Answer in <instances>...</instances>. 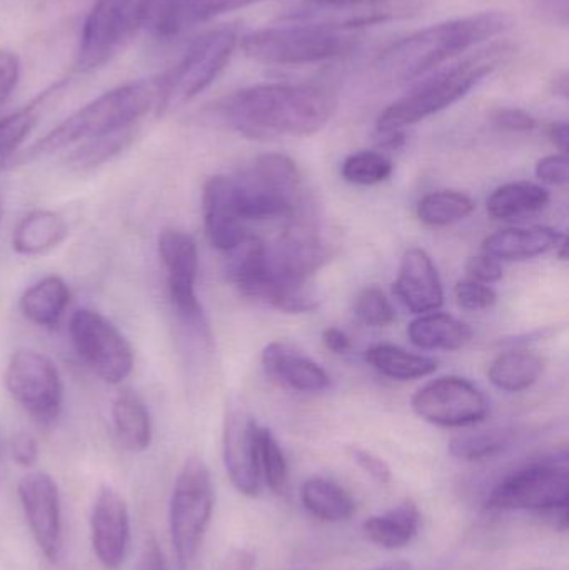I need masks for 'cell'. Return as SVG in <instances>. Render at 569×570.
<instances>
[{
  "label": "cell",
  "mask_w": 569,
  "mask_h": 570,
  "mask_svg": "<svg viewBox=\"0 0 569 570\" xmlns=\"http://www.w3.org/2000/svg\"><path fill=\"white\" fill-rule=\"evenodd\" d=\"M239 42V32L234 27H219L194 40L179 63L160 77L163 90L156 112L159 116L174 112L213 86Z\"/></svg>",
  "instance_id": "52a82bcc"
},
{
  "label": "cell",
  "mask_w": 569,
  "mask_h": 570,
  "mask_svg": "<svg viewBox=\"0 0 569 570\" xmlns=\"http://www.w3.org/2000/svg\"><path fill=\"white\" fill-rule=\"evenodd\" d=\"M226 274L230 283L246 297L271 304L276 294V281L271 269L267 244L257 237L247 236L239 246L226 253Z\"/></svg>",
  "instance_id": "7402d4cb"
},
{
  "label": "cell",
  "mask_w": 569,
  "mask_h": 570,
  "mask_svg": "<svg viewBox=\"0 0 569 570\" xmlns=\"http://www.w3.org/2000/svg\"><path fill=\"white\" fill-rule=\"evenodd\" d=\"M266 374L283 387L296 392L326 391L331 379L313 358L284 341L271 342L263 351Z\"/></svg>",
  "instance_id": "44dd1931"
},
{
  "label": "cell",
  "mask_w": 569,
  "mask_h": 570,
  "mask_svg": "<svg viewBox=\"0 0 569 570\" xmlns=\"http://www.w3.org/2000/svg\"><path fill=\"white\" fill-rule=\"evenodd\" d=\"M256 2L261 0H153L149 20L160 37H174Z\"/></svg>",
  "instance_id": "603a6c76"
},
{
  "label": "cell",
  "mask_w": 569,
  "mask_h": 570,
  "mask_svg": "<svg viewBox=\"0 0 569 570\" xmlns=\"http://www.w3.org/2000/svg\"><path fill=\"white\" fill-rule=\"evenodd\" d=\"M39 106L40 100H33L29 106L0 119V169L12 163L17 150L32 132L39 120Z\"/></svg>",
  "instance_id": "8d00e7d4"
},
{
  "label": "cell",
  "mask_w": 569,
  "mask_h": 570,
  "mask_svg": "<svg viewBox=\"0 0 569 570\" xmlns=\"http://www.w3.org/2000/svg\"><path fill=\"white\" fill-rule=\"evenodd\" d=\"M354 315L370 327H386L394 321V308L381 288L366 287L354 298Z\"/></svg>",
  "instance_id": "ab89813d"
},
{
  "label": "cell",
  "mask_w": 569,
  "mask_h": 570,
  "mask_svg": "<svg viewBox=\"0 0 569 570\" xmlns=\"http://www.w3.org/2000/svg\"><path fill=\"white\" fill-rule=\"evenodd\" d=\"M257 449H259L261 479L274 494H284L290 469H287L286 455L269 429L259 428L257 431Z\"/></svg>",
  "instance_id": "74e56055"
},
{
  "label": "cell",
  "mask_w": 569,
  "mask_h": 570,
  "mask_svg": "<svg viewBox=\"0 0 569 570\" xmlns=\"http://www.w3.org/2000/svg\"><path fill=\"white\" fill-rule=\"evenodd\" d=\"M511 444V434L501 429L461 434L450 442V454L461 461L474 462L497 458Z\"/></svg>",
  "instance_id": "d590c367"
},
{
  "label": "cell",
  "mask_w": 569,
  "mask_h": 570,
  "mask_svg": "<svg viewBox=\"0 0 569 570\" xmlns=\"http://www.w3.org/2000/svg\"><path fill=\"white\" fill-rule=\"evenodd\" d=\"M410 341L423 351H460L473 337L470 325L441 312H430L411 322Z\"/></svg>",
  "instance_id": "484cf974"
},
{
  "label": "cell",
  "mask_w": 569,
  "mask_h": 570,
  "mask_svg": "<svg viewBox=\"0 0 569 570\" xmlns=\"http://www.w3.org/2000/svg\"><path fill=\"white\" fill-rule=\"evenodd\" d=\"M393 291L401 304L413 314H430L444 302L443 284L436 266L426 250L418 247L404 253Z\"/></svg>",
  "instance_id": "ffe728a7"
},
{
  "label": "cell",
  "mask_w": 569,
  "mask_h": 570,
  "mask_svg": "<svg viewBox=\"0 0 569 570\" xmlns=\"http://www.w3.org/2000/svg\"><path fill=\"white\" fill-rule=\"evenodd\" d=\"M157 247L166 269L167 292L174 314L187 328L203 338H209V325L196 292L199 273L196 240L184 230L166 229L160 233Z\"/></svg>",
  "instance_id": "5bb4252c"
},
{
  "label": "cell",
  "mask_w": 569,
  "mask_h": 570,
  "mask_svg": "<svg viewBox=\"0 0 569 570\" xmlns=\"http://www.w3.org/2000/svg\"><path fill=\"white\" fill-rule=\"evenodd\" d=\"M19 499L40 552L56 562L62 549V514L57 482L46 472H29L19 482Z\"/></svg>",
  "instance_id": "2e32d148"
},
{
  "label": "cell",
  "mask_w": 569,
  "mask_h": 570,
  "mask_svg": "<svg viewBox=\"0 0 569 570\" xmlns=\"http://www.w3.org/2000/svg\"><path fill=\"white\" fill-rule=\"evenodd\" d=\"M224 119L249 139L314 136L337 110V99L310 83H257L223 102Z\"/></svg>",
  "instance_id": "6da1fadb"
},
{
  "label": "cell",
  "mask_w": 569,
  "mask_h": 570,
  "mask_svg": "<svg viewBox=\"0 0 569 570\" xmlns=\"http://www.w3.org/2000/svg\"><path fill=\"white\" fill-rule=\"evenodd\" d=\"M421 528V512L413 501H404L384 514L373 515L363 524L364 535L383 549L410 546Z\"/></svg>",
  "instance_id": "4316f807"
},
{
  "label": "cell",
  "mask_w": 569,
  "mask_h": 570,
  "mask_svg": "<svg viewBox=\"0 0 569 570\" xmlns=\"http://www.w3.org/2000/svg\"><path fill=\"white\" fill-rule=\"evenodd\" d=\"M70 301L69 285L59 276H47L30 285L19 307L23 317L39 327L56 328Z\"/></svg>",
  "instance_id": "83f0119b"
},
{
  "label": "cell",
  "mask_w": 569,
  "mask_h": 570,
  "mask_svg": "<svg viewBox=\"0 0 569 570\" xmlns=\"http://www.w3.org/2000/svg\"><path fill=\"white\" fill-rule=\"evenodd\" d=\"M350 455L367 475L374 479V481L380 482V484H390L393 474H391L390 465H387L386 461H383L380 455L364 451V449L361 448H351Z\"/></svg>",
  "instance_id": "7bdbcfd3"
},
{
  "label": "cell",
  "mask_w": 569,
  "mask_h": 570,
  "mask_svg": "<svg viewBox=\"0 0 569 570\" xmlns=\"http://www.w3.org/2000/svg\"><path fill=\"white\" fill-rule=\"evenodd\" d=\"M467 273L470 274L471 279L483 284L498 283L503 277L500 261L488 254L470 257L467 263Z\"/></svg>",
  "instance_id": "f6af8a7d"
},
{
  "label": "cell",
  "mask_w": 569,
  "mask_h": 570,
  "mask_svg": "<svg viewBox=\"0 0 569 570\" xmlns=\"http://www.w3.org/2000/svg\"><path fill=\"white\" fill-rule=\"evenodd\" d=\"M301 502L310 514L324 522L347 521L356 512L350 492L330 479L313 478L304 482Z\"/></svg>",
  "instance_id": "f546056e"
},
{
  "label": "cell",
  "mask_w": 569,
  "mask_h": 570,
  "mask_svg": "<svg viewBox=\"0 0 569 570\" xmlns=\"http://www.w3.org/2000/svg\"><path fill=\"white\" fill-rule=\"evenodd\" d=\"M568 167L567 154H553L538 160L537 177L551 186H565L569 179Z\"/></svg>",
  "instance_id": "ee69618b"
},
{
  "label": "cell",
  "mask_w": 569,
  "mask_h": 570,
  "mask_svg": "<svg viewBox=\"0 0 569 570\" xmlns=\"http://www.w3.org/2000/svg\"><path fill=\"white\" fill-rule=\"evenodd\" d=\"M0 452H2V448H0Z\"/></svg>",
  "instance_id": "db71d44e"
},
{
  "label": "cell",
  "mask_w": 569,
  "mask_h": 570,
  "mask_svg": "<svg viewBox=\"0 0 569 570\" xmlns=\"http://www.w3.org/2000/svg\"><path fill=\"white\" fill-rule=\"evenodd\" d=\"M371 570H413L408 562H391V564L381 566V568Z\"/></svg>",
  "instance_id": "f5cc1de1"
},
{
  "label": "cell",
  "mask_w": 569,
  "mask_h": 570,
  "mask_svg": "<svg viewBox=\"0 0 569 570\" xmlns=\"http://www.w3.org/2000/svg\"><path fill=\"white\" fill-rule=\"evenodd\" d=\"M160 90L163 80L156 77L107 90L37 140L17 163H29L96 137L137 127L140 119L159 106Z\"/></svg>",
  "instance_id": "3957f363"
},
{
  "label": "cell",
  "mask_w": 569,
  "mask_h": 570,
  "mask_svg": "<svg viewBox=\"0 0 569 570\" xmlns=\"http://www.w3.org/2000/svg\"><path fill=\"white\" fill-rule=\"evenodd\" d=\"M543 358L531 352L511 351L491 362L488 377L504 392H523L537 384L543 374Z\"/></svg>",
  "instance_id": "4dcf8cb0"
},
{
  "label": "cell",
  "mask_w": 569,
  "mask_h": 570,
  "mask_svg": "<svg viewBox=\"0 0 569 570\" xmlns=\"http://www.w3.org/2000/svg\"><path fill=\"white\" fill-rule=\"evenodd\" d=\"M136 132L137 127H130V129L80 142L70 153V156H67V164L73 169H90V167L100 166V164L107 163L117 154L122 153L133 142Z\"/></svg>",
  "instance_id": "e575fe53"
},
{
  "label": "cell",
  "mask_w": 569,
  "mask_h": 570,
  "mask_svg": "<svg viewBox=\"0 0 569 570\" xmlns=\"http://www.w3.org/2000/svg\"><path fill=\"white\" fill-rule=\"evenodd\" d=\"M474 210V200L458 190L428 194L418 204V217L430 227H444L467 219Z\"/></svg>",
  "instance_id": "836d02e7"
},
{
  "label": "cell",
  "mask_w": 569,
  "mask_h": 570,
  "mask_svg": "<svg viewBox=\"0 0 569 570\" xmlns=\"http://www.w3.org/2000/svg\"><path fill=\"white\" fill-rule=\"evenodd\" d=\"M341 174L346 183L354 186H376L390 179L393 174V163L384 154L361 150L346 157L341 167Z\"/></svg>",
  "instance_id": "f35d334b"
},
{
  "label": "cell",
  "mask_w": 569,
  "mask_h": 570,
  "mask_svg": "<svg viewBox=\"0 0 569 570\" xmlns=\"http://www.w3.org/2000/svg\"><path fill=\"white\" fill-rule=\"evenodd\" d=\"M256 569V556L246 549H234L224 559L219 570H254Z\"/></svg>",
  "instance_id": "681fc988"
},
{
  "label": "cell",
  "mask_w": 569,
  "mask_h": 570,
  "mask_svg": "<svg viewBox=\"0 0 569 570\" xmlns=\"http://www.w3.org/2000/svg\"><path fill=\"white\" fill-rule=\"evenodd\" d=\"M567 455L545 459L507 475L488 495L484 508L494 512H567Z\"/></svg>",
  "instance_id": "30bf717a"
},
{
  "label": "cell",
  "mask_w": 569,
  "mask_h": 570,
  "mask_svg": "<svg viewBox=\"0 0 569 570\" xmlns=\"http://www.w3.org/2000/svg\"><path fill=\"white\" fill-rule=\"evenodd\" d=\"M356 37L306 23L257 29L241 37V49L256 62L267 66H311L346 56L356 46Z\"/></svg>",
  "instance_id": "5b68a950"
},
{
  "label": "cell",
  "mask_w": 569,
  "mask_h": 570,
  "mask_svg": "<svg viewBox=\"0 0 569 570\" xmlns=\"http://www.w3.org/2000/svg\"><path fill=\"white\" fill-rule=\"evenodd\" d=\"M69 226L60 214L37 209L27 214L13 229L12 247L20 256H40L66 240Z\"/></svg>",
  "instance_id": "d4e9b609"
},
{
  "label": "cell",
  "mask_w": 569,
  "mask_h": 570,
  "mask_svg": "<svg viewBox=\"0 0 569 570\" xmlns=\"http://www.w3.org/2000/svg\"><path fill=\"white\" fill-rule=\"evenodd\" d=\"M497 126L511 132H528L537 126V120L520 109H504L497 116Z\"/></svg>",
  "instance_id": "7dc6e473"
},
{
  "label": "cell",
  "mask_w": 569,
  "mask_h": 570,
  "mask_svg": "<svg viewBox=\"0 0 569 570\" xmlns=\"http://www.w3.org/2000/svg\"><path fill=\"white\" fill-rule=\"evenodd\" d=\"M216 505L213 478L203 459L184 462L174 482L169 504V528L180 570L189 569L206 538Z\"/></svg>",
  "instance_id": "8992f818"
},
{
  "label": "cell",
  "mask_w": 569,
  "mask_h": 570,
  "mask_svg": "<svg viewBox=\"0 0 569 570\" xmlns=\"http://www.w3.org/2000/svg\"><path fill=\"white\" fill-rule=\"evenodd\" d=\"M550 203V193L531 183H511L500 187L488 199V214L494 219L510 220L523 214L537 213Z\"/></svg>",
  "instance_id": "d6a6232c"
},
{
  "label": "cell",
  "mask_w": 569,
  "mask_h": 570,
  "mask_svg": "<svg viewBox=\"0 0 569 570\" xmlns=\"http://www.w3.org/2000/svg\"><path fill=\"white\" fill-rule=\"evenodd\" d=\"M423 421L440 428H467L483 421L490 411L487 397L470 381L457 375L428 382L411 399Z\"/></svg>",
  "instance_id": "9a60e30c"
},
{
  "label": "cell",
  "mask_w": 569,
  "mask_h": 570,
  "mask_svg": "<svg viewBox=\"0 0 569 570\" xmlns=\"http://www.w3.org/2000/svg\"><path fill=\"white\" fill-rule=\"evenodd\" d=\"M237 206L246 220L291 216L301 207V173L286 154H264L234 179Z\"/></svg>",
  "instance_id": "ba28073f"
},
{
  "label": "cell",
  "mask_w": 569,
  "mask_h": 570,
  "mask_svg": "<svg viewBox=\"0 0 569 570\" xmlns=\"http://www.w3.org/2000/svg\"><path fill=\"white\" fill-rule=\"evenodd\" d=\"M257 431L259 425L243 409L234 407L227 412L223 435L224 464L234 488L246 498H257L263 491Z\"/></svg>",
  "instance_id": "e0dca14e"
},
{
  "label": "cell",
  "mask_w": 569,
  "mask_h": 570,
  "mask_svg": "<svg viewBox=\"0 0 569 570\" xmlns=\"http://www.w3.org/2000/svg\"><path fill=\"white\" fill-rule=\"evenodd\" d=\"M70 341L87 367L107 384L117 385L134 368V352L119 328L100 312L80 308L70 317Z\"/></svg>",
  "instance_id": "4fadbf2b"
},
{
  "label": "cell",
  "mask_w": 569,
  "mask_h": 570,
  "mask_svg": "<svg viewBox=\"0 0 569 570\" xmlns=\"http://www.w3.org/2000/svg\"><path fill=\"white\" fill-rule=\"evenodd\" d=\"M10 452H12L13 461L20 468H33L39 461V444L32 435L26 434V432L13 435L10 441Z\"/></svg>",
  "instance_id": "bcb514c9"
},
{
  "label": "cell",
  "mask_w": 569,
  "mask_h": 570,
  "mask_svg": "<svg viewBox=\"0 0 569 570\" xmlns=\"http://www.w3.org/2000/svg\"><path fill=\"white\" fill-rule=\"evenodd\" d=\"M92 548L100 564L117 570L126 561L129 548L130 519L126 501L116 489L104 485L90 515Z\"/></svg>",
  "instance_id": "ac0fdd59"
},
{
  "label": "cell",
  "mask_w": 569,
  "mask_h": 570,
  "mask_svg": "<svg viewBox=\"0 0 569 570\" xmlns=\"http://www.w3.org/2000/svg\"><path fill=\"white\" fill-rule=\"evenodd\" d=\"M3 384L13 402L40 425H52L59 419L63 404L62 379L47 355L32 348L13 352Z\"/></svg>",
  "instance_id": "7c38bea8"
},
{
  "label": "cell",
  "mask_w": 569,
  "mask_h": 570,
  "mask_svg": "<svg viewBox=\"0 0 569 570\" xmlns=\"http://www.w3.org/2000/svg\"><path fill=\"white\" fill-rule=\"evenodd\" d=\"M458 304L467 311H483V308L493 307L497 304V292L488 284L478 283V281H460L454 287Z\"/></svg>",
  "instance_id": "60d3db41"
},
{
  "label": "cell",
  "mask_w": 569,
  "mask_h": 570,
  "mask_svg": "<svg viewBox=\"0 0 569 570\" xmlns=\"http://www.w3.org/2000/svg\"><path fill=\"white\" fill-rule=\"evenodd\" d=\"M421 9L423 0H303L291 7L283 19L350 33L361 27L413 19Z\"/></svg>",
  "instance_id": "8fae6325"
},
{
  "label": "cell",
  "mask_w": 569,
  "mask_h": 570,
  "mask_svg": "<svg viewBox=\"0 0 569 570\" xmlns=\"http://www.w3.org/2000/svg\"><path fill=\"white\" fill-rule=\"evenodd\" d=\"M203 216L207 239L217 250L229 253L246 239V219L237 206L233 177L213 176L206 180Z\"/></svg>",
  "instance_id": "d6986e66"
},
{
  "label": "cell",
  "mask_w": 569,
  "mask_h": 570,
  "mask_svg": "<svg viewBox=\"0 0 569 570\" xmlns=\"http://www.w3.org/2000/svg\"><path fill=\"white\" fill-rule=\"evenodd\" d=\"M323 342L331 352L334 354H344L350 351L351 342L347 335L343 331L336 327L326 328L323 332Z\"/></svg>",
  "instance_id": "f907efd6"
},
{
  "label": "cell",
  "mask_w": 569,
  "mask_h": 570,
  "mask_svg": "<svg viewBox=\"0 0 569 570\" xmlns=\"http://www.w3.org/2000/svg\"><path fill=\"white\" fill-rule=\"evenodd\" d=\"M150 3L153 0H96L80 32L77 72L100 69L122 52L149 22Z\"/></svg>",
  "instance_id": "9c48e42d"
},
{
  "label": "cell",
  "mask_w": 569,
  "mask_h": 570,
  "mask_svg": "<svg viewBox=\"0 0 569 570\" xmlns=\"http://www.w3.org/2000/svg\"><path fill=\"white\" fill-rule=\"evenodd\" d=\"M112 424L117 441L130 452H143L153 442V421L139 395L120 391L112 402Z\"/></svg>",
  "instance_id": "f1b7e54d"
},
{
  "label": "cell",
  "mask_w": 569,
  "mask_h": 570,
  "mask_svg": "<svg viewBox=\"0 0 569 570\" xmlns=\"http://www.w3.org/2000/svg\"><path fill=\"white\" fill-rule=\"evenodd\" d=\"M565 234L551 227H513L498 230L483 243V253L497 261H528L557 249Z\"/></svg>",
  "instance_id": "cb8c5ba5"
},
{
  "label": "cell",
  "mask_w": 569,
  "mask_h": 570,
  "mask_svg": "<svg viewBox=\"0 0 569 570\" xmlns=\"http://www.w3.org/2000/svg\"><path fill=\"white\" fill-rule=\"evenodd\" d=\"M136 570H169L163 549L156 539L150 538L144 546Z\"/></svg>",
  "instance_id": "c3c4849f"
},
{
  "label": "cell",
  "mask_w": 569,
  "mask_h": 570,
  "mask_svg": "<svg viewBox=\"0 0 569 570\" xmlns=\"http://www.w3.org/2000/svg\"><path fill=\"white\" fill-rule=\"evenodd\" d=\"M503 50L480 52L457 66H448L431 73L380 114L377 130L381 134L400 132L404 127L421 122L453 106L494 72L500 66V52Z\"/></svg>",
  "instance_id": "277c9868"
},
{
  "label": "cell",
  "mask_w": 569,
  "mask_h": 570,
  "mask_svg": "<svg viewBox=\"0 0 569 570\" xmlns=\"http://www.w3.org/2000/svg\"><path fill=\"white\" fill-rule=\"evenodd\" d=\"M548 136H550L551 142L561 150V154H567L569 140L567 122L551 124L550 129H548Z\"/></svg>",
  "instance_id": "816d5d0a"
},
{
  "label": "cell",
  "mask_w": 569,
  "mask_h": 570,
  "mask_svg": "<svg viewBox=\"0 0 569 570\" xmlns=\"http://www.w3.org/2000/svg\"><path fill=\"white\" fill-rule=\"evenodd\" d=\"M367 364L380 374L396 381H413L436 372L438 362L426 355L413 354L398 345L380 344L367 348Z\"/></svg>",
  "instance_id": "1f68e13d"
},
{
  "label": "cell",
  "mask_w": 569,
  "mask_h": 570,
  "mask_svg": "<svg viewBox=\"0 0 569 570\" xmlns=\"http://www.w3.org/2000/svg\"><path fill=\"white\" fill-rule=\"evenodd\" d=\"M20 79V60L12 50L0 49V109L6 106Z\"/></svg>",
  "instance_id": "b9f144b4"
},
{
  "label": "cell",
  "mask_w": 569,
  "mask_h": 570,
  "mask_svg": "<svg viewBox=\"0 0 569 570\" xmlns=\"http://www.w3.org/2000/svg\"><path fill=\"white\" fill-rule=\"evenodd\" d=\"M513 27L508 13L480 12L434 23L391 43L376 60L381 76L408 82L461 56L474 46L501 36Z\"/></svg>",
  "instance_id": "7a4b0ae2"
}]
</instances>
